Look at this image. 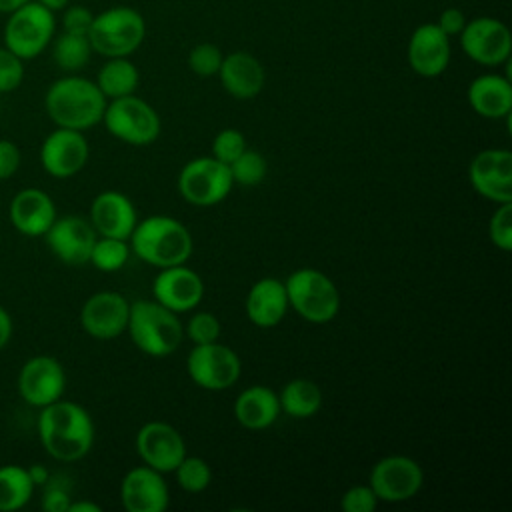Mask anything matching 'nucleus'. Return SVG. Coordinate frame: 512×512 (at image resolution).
Segmentation results:
<instances>
[{"instance_id": "obj_25", "label": "nucleus", "mask_w": 512, "mask_h": 512, "mask_svg": "<svg viewBox=\"0 0 512 512\" xmlns=\"http://www.w3.org/2000/svg\"><path fill=\"white\" fill-rule=\"evenodd\" d=\"M288 296L284 282L278 278H260L256 280L244 302L246 318L258 328L278 326L288 312Z\"/></svg>"}, {"instance_id": "obj_11", "label": "nucleus", "mask_w": 512, "mask_h": 512, "mask_svg": "<svg viewBox=\"0 0 512 512\" xmlns=\"http://www.w3.org/2000/svg\"><path fill=\"white\" fill-rule=\"evenodd\" d=\"M368 484L380 502L398 504L420 492L424 484V470L410 456L390 454L372 466Z\"/></svg>"}, {"instance_id": "obj_14", "label": "nucleus", "mask_w": 512, "mask_h": 512, "mask_svg": "<svg viewBox=\"0 0 512 512\" xmlns=\"http://www.w3.org/2000/svg\"><path fill=\"white\" fill-rule=\"evenodd\" d=\"M472 188L494 204L512 202V152L504 148L480 150L468 166Z\"/></svg>"}, {"instance_id": "obj_20", "label": "nucleus", "mask_w": 512, "mask_h": 512, "mask_svg": "<svg viewBox=\"0 0 512 512\" xmlns=\"http://www.w3.org/2000/svg\"><path fill=\"white\" fill-rule=\"evenodd\" d=\"M120 502L126 512H164L170 490L162 472L146 464L130 468L120 482Z\"/></svg>"}, {"instance_id": "obj_43", "label": "nucleus", "mask_w": 512, "mask_h": 512, "mask_svg": "<svg viewBox=\"0 0 512 512\" xmlns=\"http://www.w3.org/2000/svg\"><path fill=\"white\" fill-rule=\"evenodd\" d=\"M22 162L20 148L6 138H0V180L12 178Z\"/></svg>"}, {"instance_id": "obj_22", "label": "nucleus", "mask_w": 512, "mask_h": 512, "mask_svg": "<svg viewBox=\"0 0 512 512\" xmlns=\"http://www.w3.org/2000/svg\"><path fill=\"white\" fill-rule=\"evenodd\" d=\"M136 222L132 200L118 190H102L90 204V224L98 236L128 240Z\"/></svg>"}, {"instance_id": "obj_35", "label": "nucleus", "mask_w": 512, "mask_h": 512, "mask_svg": "<svg viewBox=\"0 0 512 512\" xmlns=\"http://www.w3.org/2000/svg\"><path fill=\"white\" fill-rule=\"evenodd\" d=\"M222 58H224V54H222V50L216 44L202 42V44H196L190 50V54H188V68L196 76L210 78V76L218 74Z\"/></svg>"}, {"instance_id": "obj_41", "label": "nucleus", "mask_w": 512, "mask_h": 512, "mask_svg": "<svg viewBox=\"0 0 512 512\" xmlns=\"http://www.w3.org/2000/svg\"><path fill=\"white\" fill-rule=\"evenodd\" d=\"M92 20H94V14L86 6H80V4L70 6L68 4L62 14V30L70 32V34L88 36Z\"/></svg>"}, {"instance_id": "obj_15", "label": "nucleus", "mask_w": 512, "mask_h": 512, "mask_svg": "<svg viewBox=\"0 0 512 512\" xmlns=\"http://www.w3.org/2000/svg\"><path fill=\"white\" fill-rule=\"evenodd\" d=\"M90 146L80 130L56 128L52 130L40 146V164L54 178H72L88 162Z\"/></svg>"}, {"instance_id": "obj_49", "label": "nucleus", "mask_w": 512, "mask_h": 512, "mask_svg": "<svg viewBox=\"0 0 512 512\" xmlns=\"http://www.w3.org/2000/svg\"><path fill=\"white\" fill-rule=\"evenodd\" d=\"M28 0H0V14H10L18 6H22Z\"/></svg>"}, {"instance_id": "obj_7", "label": "nucleus", "mask_w": 512, "mask_h": 512, "mask_svg": "<svg viewBox=\"0 0 512 512\" xmlns=\"http://www.w3.org/2000/svg\"><path fill=\"white\" fill-rule=\"evenodd\" d=\"M4 46L18 58L40 56L56 36V16L36 0H28L8 14L4 24Z\"/></svg>"}, {"instance_id": "obj_36", "label": "nucleus", "mask_w": 512, "mask_h": 512, "mask_svg": "<svg viewBox=\"0 0 512 512\" xmlns=\"http://www.w3.org/2000/svg\"><path fill=\"white\" fill-rule=\"evenodd\" d=\"M246 150V138L236 128L220 130L212 140V158L230 166Z\"/></svg>"}, {"instance_id": "obj_29", "label": "nucleus", "mask_w": 512, "mask_h": 512, "mask_svg": "<svg viewBox=\"0 0 512 512\" xmlns=\"http://www.w3.org/2000/svg\"><path fill=\"white\" fill-rule=\"evenodd\" d=\"M280 412L290 418L304 420L312 418L322 408V390L316 382L308 378H294L278 394Z\"/></svg>"}, {"instance_id": "obj_5", "label": "nucleus", "mask_w": 512, "mask_h": 512, "mask_svg": "<svg viewBox=\"0 0 512 512\" xmlns=\"http://www.w3.org/2000/svg\"><path fill=\"white\" fill-rule=\"evenodd\" d=\"M288 306L310 324H326L340 312V292L318 268H298L284 280Z\"/></svg>"}, {"instance_id": "obj_12", "label": "nucleus", "mask_w": 512, "mask_h": 512, "mask_svg": "<svg viewBox=\"0 0 512 512\" xmlns=\"http://www.w3.org/2000/svg\"><path fill=\"white\" fill-rule=\"evenodd\" d=\"M460 36L464 54L482 66H500L510 60L512 34L508 26L492 16L466 20Z\"/></svg>"}, {"instance_id": "obj_9", "label": "nucleus", "mask_w": 512, "mask_h": 512, "mask_svg": "<svg viewBox=\"0 0 512 512\" xmlns=\"http://www.w3.org/2000/svg\"><path fill=\"white\" fill-rule=\"evenodd\" d=\"M178 192L192 206H214L222 202L232 186L230 168L212 156H198L188 160L178 174Z\"/></svg>"}, {"instance_id": "obj_27", "label": "nucleus", "mask_w": 512, "mask_h": 512, "mask_svg": "<svg viewBox=\"0 0 512 512\" xmlns=\"http://www.w3.org/2000/svg\"><path fill=\"white\" fill-rule=\"evenodd\" d=\"M234 418L246 430H266L280 416L278 392L264 384L244 388L234 400Z\"/></svg>"}, {"instance_id": "obj_17", "label": "nucleus", "mask_w": 512, "mask_h": 512, "mask_svg": "<svg viewBox=\"0 0 512 512\" xmlns=\"http://www.w3.org/2000/svg\"><path fill=\"white\" fill-rule=\"evenodd\" d=\"M130 302L112 290L92 294L80 308L82 330L96 340H114L126 332Z\"/></svg>"}, {"instance_id": "obj_10", "label": "nucleus", "mask_w": 512, "mask_h": 512, "mask_svg": "<svg viewBox=\"0 0 512 512\" xmlns=\"http://www.w3.org/2000/svg\"><path fill=\"white\" fill-rule=\"evenodd\" d=\"M186 372L196 386L210 392H220L238 382L242 362L230 346L216 340L210 344H194L186 358Z\"/></svg>"}, {"instance_id": "obj_19", "label": "nucleus", "mask_w": 512, "mask_h": 512, "mask_svg": "<svg viewBox=\"0 0 512 512\" xmlns=\"http://www.w3.org/2000/svg\"><path fill=\"white\" fill-rule=\"evenodd\" d=\"M154 300L168 310L182 314L194 310L204 298V282L200 274L186 264L160 268L152 282Z\"/></svg>"}, {"instance_id": "obj_18", "label": "nucleus", "mask_w": 512, "mask_h": 512, "mask_svg": "<svg viewBox=\"0 0 512 512\" xmlns=\"http://www.w3.org/2000/svg\"><path fill=\"white\" fill-rule=\"evenodd\" d=\"M44 238L46 246L60 262L68 266H80L90 260V252L98 234L90 220L82 216H56Z\"/></svg>"}, {"instance_id": "obj_31", "label": "nucleus", "mask_w": 512, "mask_h": 512, "mask_svg": "<svg viewBox=\"0 0 512 512\" xmlns=\"http://www.w3.org/2000/svg\"><path fill=\"white\" fill-rule=\"evenodd\" d=\"M50 44H52V60L64 72L82 70L90 62V56L94 52L88 36L70 34L64 30L58 36H54Z\"/></svg>"}, {"instance_id": "obj_2", "label": "nucleus", "mask_w": 512, "mask_h": 512, "mask_svg": "<svg viewBox=\"0 0 512 512\" xmlns=\"http://www.w3.org/2000/svg\"><path fill=\"white\" fill-rule=\"evenodd\" d=\"M106 96L94 80L68 74L54 80L44 94V108L48 118L60 128L88 130L102 122Z\"/></svg>"}, {"instance_id": "obj_34", "label": "nucleus", "mask_w": 512, "mask_h": 512, "mask_svg": "<svg viewBox=\"0 0 512 512\" xmlns=\"http://www.w3.org/2000/svg\"><path fill=\"white\" fill-rule=\"evenodd\" d=\"M228 168L234 184L240 186H258L268 174V162L264 154L248 148Z\"/></svg>"}, {"instance_id": "obj_28", "label": "nucleus", "mask_w": 512, "mask_h": 512, "mask_svg": "<svg viewBox=\"0 0 512 512\" xmlns=\"http://www.w3.org/2000/svg\"><path fill=\"white\" fill-rule=\"evenodd\" d=\"M94 82L100 88V92L106 96V100H114V98L134 94L140 82V74L134 62L128 60V56H116V58H108L100 66Z\"/></svg>"}, {"instance_id": "obj_24", "label": "nucleus", "mask_w": 512, "mask_h": 512, "mask_svg": "<svg viewBox=\"0 0 512 512\" xmlns=\"http://www.w3.org/2000/svg\"><path fill=\"white\" fill-rule=\"evenodd\" d=\"M222 88L236 100H250L264 88L266 72L256 56L250 52H230L222 58L216 74Z\"/></svg>"}, {"instance_id": "obj_26", "label": "nucleus", "mask_w": 512, "mask_h": 512, "mask_svg": "<svg viewBox=\"0 0 512 512\" xmlns=\"http://www.w3.org/2000/svg\"><path fill=\"white\" fill-rule=\"evenodd\" d=\"M470 108L490 120L508 118L512 112V84L502 74H480L468 86Z\"/></svg>"}, {"instance_id": "obj_1", "label": "nucleus", "mask_w": 512, "mask_h": 512, "mask_svg": "<svg viewBox=\"0 0 512 512\" xmlns=\"http://www.w3.org/2000/svg\"><path fill=\"white\" fill-rule=\"evenodd\" d=\"M94 422L88 410L70 400L40 408L38 436L48 456L60 462L84 458L94 444Z\"/></svg>"}, {"instance_id": "obj_30", "label": "nucleus", "mask_w": 512, "mask_h": 512, "mask_svg": "<svg viewBox=\"0 0 512 512\" xmlns=\"http://www.w3.org/2000/svg\"><path fill=\"white\" fill-rule=\"evenodd\" d=\"M34 488L36 486L24 466H0V512H16L24 508L30 502Z\"/></svg>"}, {"instance_id": "obj_21", "label": "nucleus", "mask_w": 512, "mask_h": 512, "mask_svg": "<svg viewBox=\"0 0 512 512\" xmlns=\"http://www.w3.org/2000/svg\"><path fill=\"white\" fill-rule=\"evenodd\" d=\"M450 36H446L436 24H420L408 40L406 58L412 68L422 78L440 76L450 64Z\"/></svg>"}, {"instance_id": "obj_48", "label": "nucleus", "mask_w": 512, "mask_h": 512, "mask_svg": "<svg viewBox=\"0 0 512 512\" xmlns=\"http://www.w3.org/2000/svg\"><path fill=\"white\" fill-rule=\"evenodd\" d=\"M36 2H40L42 6H46L52 12H60L70 4V0H36Z\"/></svg>"}, {"instance_id": "obj_6", "label": "nucleus", "mask_w": 512, "mask_h": 512, "mask_svg": "<svg viewBox=\"0 0 512 512\" xmlns=\"http://www.w3.org/2000/svg\"><path fill=\"white\" fill-rule=\"evenodd\" d=\"M144 36V16L130 6H112L100 14H94L88 30L92 50L104 58L130 56L140 48Z\"/></svg>"}, {"instance_id": "obj_23", "label": "nucleus", "mask_w": 512, "mask_h": 512, "mask_svg": "<svg viewBox=\"0 0 512 512\" xmlns=\"http://www.w3.org/2000/svg\"><path fill=\"white\" fill-rule=\"evenodd\" d=\"M8 216L12 226L24 236H44L56 220V204L40 188H22L14 194Z\"/></svg>"}, {"instance_id": "obj_46", "label": "nucleus", "mask_w": 512, "mask_h": 512, "mask_svg": "<svg viewBox=\"0 0 512 512\" xmlns=\"http://www.w3.org/2000/svg\"><path fill=\"white\" fill-rule=\"evenodd\" d=\"M34 486H44L50 480V470L44 464H32L26 468Z\"/></svg>"}, {"instance_id": "obj_37", "label": "nucleus", "mask_w": 512, "mask_h": 512, "mask_svg": "<svg viewBox=\"0 0 512 512\" xmlns=\"http://www.w3.org/2000/svg\"><path fill=\"white\" fill-rule=\"evenodd\" d=\"M488 236L498 250L508 252L512 248V202L498 204V208L492 212L488 222Z\"/></svg>"}, {"instance_id": "obj_16", "label": "nucleus", "mask_w": 512, "mask_h": 512, "mask_svg": "<svg viewBox=\"0 0 512 512\" xmlns=\"http://www.w3.org/2000/svg\"><path fill=\"white\" fill-rule=\"evenodd\" d=\"M134 446L140 460L162 474L174 472V468L186 456V442L182 434L172 424L160 420L140 426Z\"/></svg>"}, {"instance_id": "obj_13", "label": "nucleus", "mask_w": 512, "mask_h": 512, "mask_svg": "<svg viewBox=\"0 0 512 512\" xmlns=\"http://www.w3.org/2000/svg\"><path fill=\"white\" fill-rule=\"evenodd\" d=\"M16 388L26 404L44 408L64 396L66 372L52 356H32L22 364L16 378Z\"/></svg>"}, {"instance_id": "obj_44", "label": "nucleus", "mask_w": 512, "mask_h": 512, "mask_svg": "<svg viewBox=\"0 0 512 512\" xmlns=\"http://www.w3.org/2000/svg\"><path fill=\"white\" fill-rule=\"evenodd\" d=\"M466 24V16L460 8H444L438 16L436 26L446 34V36H458Z\"/></svg>"}, {"instance_id": "obj_32", "label": "nucleus", "mask_w": 512, "mask_h": 512, "mask_svg": "<svg viewBox=\"0 0 512 512\" xmlns=\"http://www.w3.org/2000/svg\"><path fill=\"white\" fill-rule=\"evenodd\" d=\"M130 256V244L122 238H110V236H98L92 252H90V264L102 272H116L124 268Z\"/></svg>"}, {"instance_id": "obj_38", "label": "nucleus", "mask_w": 512, "mask_h": 512, "mask_svg": "<svg viewBox=\"0 0 512 512\" xmlns=\"http://www.w3.org/2000/svg\"><path fill=\"white\" fill-rule=\"evenodd\" d=\"M222 326L218 316L212 312H196L190 316V320L184 326V334L194 342V344H210L220 338Z\"/></svg>"}, {"instance_id": "obj_33", "label": "nucleus", "mask_w": 512, "mask_h": 512, "mask_svg": "<svg viewBox=\"0 0 512 512\" xmlns=\"http://www.w3.org/2000/svg\"><path fill=\"white\" fill-rule=\"evenodd\" d=\"M176 482L184 492L196 494L210 486L212 482V470L210 464L200 456H184L180 464L174 468Z\"/></svg>"}, {"instance_id": "obj_4", "label": "nucleus", "mask_w": 512, "mask_h": 512, "mask_svg": "<svg viewBox=\"0 0 512 512\" xmlns=\"http://www.w3.org/2000/svg\"><path fill=\"white\" fill-rule=\"evenodd\" d=\"M126 330L134 346L152 358L170 356L184 338L178 314L156 300L130 302Z\"/></svg>"}, {"instance_id": "obj_3", "label": "nucleus", "mask_w": 512, "mask_h": 512, "mask_svg": "<svg viewBox=\"0 0 512 512\" xmlns=\"http://www.w3.org/2000/svg\"><path fill=\"white\" fill-rule=\"evenodd\" d=\"M128 244L130 252L156 268L186 264L194 250L190 230L180 220L164 214L138 220Z\"/></svg>"}, {"instance_id": "obj_42", "label": "nucleus", "mask_w": 512, "mask_h": 512, "mask_svg": "<svg viewBox=\"0 0 512 512\" xmlns=\"http://www.w3.org/2000/svg\"><path fill=\"white\" fill-rule=\"evenodd\" d=\"M70 502H72L70 492L64 486L50 480L44 484V494L40 500V506L44 512H68Z\"/></svg>"}, {"instance_id": "obj_39", "label": "nucleus", "mask_w": 512, "mask_h": 512, "mask_svg": "<svg viewBox=\"0 0 512 512\" xmlns=\"http://www.w3.org/2000/svg\"><path fill=\"white\" fill-rule=\"evenodd\" d=\"M24 80V60L10 52L6 46L0 48V94L14 92Z\"/></svg>"}, {"instance_id": "obj_8", "label": "nucleus", "mask_w": 512, "mask_h": 512, "mask_svg": "<svg viewBox=\"0 0 512 512\" xmlns=\"http://www.w3.org/2000/svg\"><path fill=\"white\" fill-rule=\"evenodd\" d=\"M102 122L108 134L132 146L152 144L162 130L158 112L134 94L106 102Z\"/></svg>"}, {"instance_id": "obj_40", "label": "nucleus", "mask_w": 512, "mask_h": 512, "mask_svg": "<svg viewBox=\"0 0 512 512\" xmlns=\"http://www.w3.org/2000/svg\"><path fill=\"white\" fill-rule=\"evenodd\" d=\"M380 500L376 498L370 484H356L344 490L340 496V508L344 512H374Z\"/></svg>"}, {"instance_id": "obj_47", "label": "nucleus", "mask_w": 512, "mask_h": 512, "mask_svg": "<svg viewBox=\"0 0 512 512\" xmlns=\"http://www.w3.org/2000/svg\"><path fill=\"white\" fill-rule=\"evenodd\" d=\"M100 504L90 502V500H72L68 506V512H100Z\"/></svg>"}, {"instance_id": "obj_45", "label": "nucleus", "mask_w": 512, "mask_h": 512, "mask_svg": "<svg viewBox=\"0 0 512 512\" xmlns=\"http://www.w3.org/2000/svg\"><path fill=\"white\" fill-rule=\"evenodd\" d=\"M12 316L4 306H0V350L10 342L12 338Z\"/></svg>"}]
</instances>
